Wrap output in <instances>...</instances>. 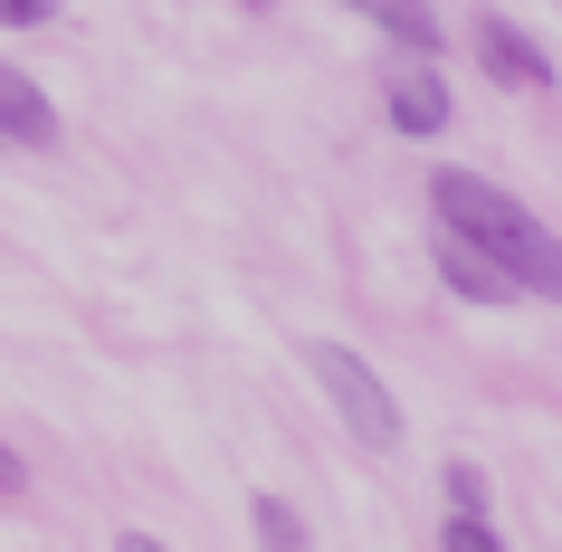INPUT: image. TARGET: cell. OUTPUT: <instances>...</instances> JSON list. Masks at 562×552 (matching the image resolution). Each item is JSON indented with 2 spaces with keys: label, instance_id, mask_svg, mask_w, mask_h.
Wrapping results in <instances>:
<instances>
[{
  "label": "cell",
  "instance_id": "1",
  "mask_svg": "<svg viewBox=\"0 0 562 552\" xmlns=\"http://www.w3.org/2000/svg\"><path fill=\"white\" fill-rule=\"evenodd\" d=\"M429 219H439L458 248H476L515 295L562 305V238L543 229L525 201H505L486 172H429Z\"/></svg>",
  "mask_w": 562,
  "mask_h": 552
},
{
  "label": "cell",
  "instance_id": "2",
  "mask_svg": "<svg viewBox=\"0 0 562 552\" xmlns=\"http://www.w3.org/2000/svg\"><path fill=\"white\" fill-rule=\"evenodd\" d=\"M305 372H315V391L334 401V419H344L362 448H391V438H401V401H391V381L372 372L353 343H305Z\"/></svg>",
  "mask_w": 562,
  "mask_h": 552
},
{
  "label": "cell",
  "instance_id": "3",
  "mask_svg": "<svg viewBox=\"0 0 562 552\" xmlns=\"http://www.w3.org/2000/svg\"><path fill=\"white\" fill-rule=\"evenodd\" d=\"M476 58H486V77L515 87V95H543V87H553V58H543L515 20H496V10H476Z\"/></svg>",
  "mask_w": 562,
  "mask_h": 552
},
{
  "label": "cell",
  "instance_id": "4",
  "mask_svg": "<svg viewBox=\"0 0 562 552\" xmlns=\"http://www.w3.org/2000/svg\"><path fill=\"white\" fill-rule=\"evenodd\" d=\"M382 105H391V124L401 134H448V87H439V67H391V87H382Z\"/></svg>",
  "mask_w": 562,
  "mask_h": 552
},
{
  "label": "cell",
  "instance_id": "5",
  "mask_svg": "<svg viewBox=\"0 0 562 552\" xmlns=\"http://www.w3.org/2000/svg\"><path fill=\"white\" fill-rule=\"evenodd\" d=\"M0 144H30V153L58 144V105H48L20 67H0Z\"/></svg>",
  "mask_w": 562,
  "mask_h": 552
},
{
  "label": "cell",
  "instance_id": "6",
  "mask_svg": "<svg viewBox=\"0 0 562 552\" xmlns=\"http://www.w3.org/2000/svg\"><path fill=\"white\" fill-rule=\"evenodd\" d=\"M344 10H362L372 30H391V38H401V48H411L419 67L439 58V10H429V0H344Z\"/></svg>",
  "mask_w": 562,
  "mask_h": 552
},
{
  "label": "cell",
  "instance_id": "7",
  "mask_svg": "<svg viewBox=\"0 0 562 552\" xmlns=\"http://www.w3.org/2000/svg\"><path fill=\"white\" fill-rule=\"evenodd\" d=\"M439 277H448V295H468V305H515V286H505L476 248H458L448 229H439Z\"/></svg>",
  "mask_w": 562,
  "mask_h": 552
},
{
  "label": "cell",
  "instance_id": "8",
  "mask_svg": "<svg viewBox=\"0 0 562 552\" xmlns=\"http://www.w3.org/2000/svg\"><path fill=\"white\" fill-rule=\"evenodd\" d=\"M248 515H258V543H267V552H315V533H305V515L286 505V495H258Z\"/></svg>",
  "mask_w": 562,
  "mask_h": 552
},
{
  "label": "cell",
  "instance_id": "9",
  "mask_svg": "<svg viewBox=\"0 0 562 552\" xmlns=\"http://www.w3.org/2000/svg\"><path fill=\"white\" fill-rule=\"evenodd\" d=\"M439 486H448V523H486V476H476L468 458H448Z\"/></svg>",
  "mask_w": 562,
  "mask_h": 552
},
{
  "label": "cell",
  "instance_id": "10",
  "mask_svg": "<svg viewBox=\"0 0 562 552\" xmlns=\"http://www.w3.org/2000/svg\"><path fill=\"white\" fill-rule=\"evenodd\" d=\"M20 495H30V458H20V448L0 438V505H20Z\"/></svg>",
  "mask_w": 562,
  "mask_h": 552
},
{
  "label": "cell",
  "instance_id": "11",
  "mask_svg": "<svg viewBox=\"0 0 562 552\" xmlns=\"http://www.w3.org/2000/svg\"><path fill=\"white\" fill-rule=\"evenodd\" d=\"M38 20H58V0H0V30H38Z\"/></svg>",
  "mask_w": 562,
  "mask_h": 552
},
{
  "label": "cell",
  "instance_id": "12",
  "mask_svg": "<svg viewBox=\"0 0 562 552\" xmlns=\"http://www.w3.org/2000/svg\"><path fill=\"white\" fill-rule=\"evenodd\" d=\"M439 552H505V543L486 533V523H448V533H439Z\"/></svg>",
  "mask_w": 562,
  "mask_h": 552
},
{
  "label": "cell",
  "instance_id": "13",
  "mask_svg": "<svg viewBox=\"0 0 562 552\" xmlns=\"http://www.w3.org/2000/svg\"><path fill=\"white\" fill-rule=\"evenodd\" d=\"M115 552H162V543H153V533H124V543Z\"/></svg>",
  "mask_w": 562,
  "mask_h": 552
},
{
  "label": "cell",
  "instance_id": "14",
  "mask_svg": "<svg viewBox=\"0 0 562 552\" xmlns=\"http://www.w3.org/2000/svg\"><path fill=\"white\" fill-rule=\"evenodd\" d=\"M238 10H267V0H238Z\"/></svg>",
  "mask_w": 562,
  "mask_h": 552
}]
</instances>
